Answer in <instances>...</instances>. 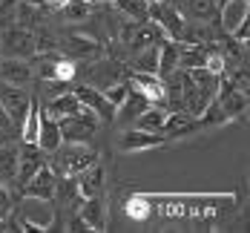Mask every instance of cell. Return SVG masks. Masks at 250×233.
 <instances>
[{
	"instance_id": "obj_17",
	"label": "cell",
	"mask_w": 250,
	"mask_h": 233,
	"mask_svg": "<svg viewBox=\"0 0 250 233\" xmlns=\"http://www.w3.org/2000/svg\"><path fill=\"white\" fill-rule=\"evenodd\" d=\"M75 109H81V101L75 98V92H58L52 95L46 104H41V112L49 115V118H63V115H72Z\"/></svg>"
},
{
	"instance_id": "obj_29",
	"label": "cell",
	"mask_w": 250,
	"mask_h": 233,
	"mask_svg": "<svg viewBox=\"0 0 250 233\" xmlns=\"http://www.w3.org/2000/svg\"><path fill=\"white\" fill-rule=\"evenodd\" d=\"M216 3H219V6H222V3H227V0H216Z\"/></svg>"
},
{
	"instance_id": "obj_25",
	"label": "cell",
	"mask_w": 250,
	"mask_h": 233,
	"mask_svg": "<svg viewBox=\"0 0 250 233\" xmlns=\"http://www.w3.org/2000/svg\"><path fill=\"white\" fill-rule=\"evenodd\" d=\"M230 38H233V41H239V43H245V46H248V41H250V18H245V21H242V23L236 26V29H233V32H230Z\"/></svg>"
},
{
	"instance_id": "obj_3",
	"label": "cell",
	"mask_w": 250,
	"mask_h": 233,
	"mask_svg": "<svg viewBox=\"0 0 250 233\" xmlns=\"http://www.w3.org/2000/svg\"><path fill=\"white\" fill-rule=\"evenodd\" d=\"M58 52L63 55V58H69V61H95L101 55H106L104 52V43L95 41L92 35H83V32H63V35H58Z\"/></svg>"
},
{
	"instance_id": "obj_21",
	"label": "cell",
	"mask_w": 250,
	"mask_h": 233,
	"mask_svg": "<svg viewBox=\"0 0 250 233\" xmlns=\"http://www.w3.org/2000/svg\"><path fill=\"white\" fill-rule=\"evenodd\" d=\"M112 3H115V12L124 15L126 21H135V23L150 21V0H112Z\"/></svg>"
},
{
	"instance_id": "obj_15",
	"label": "cell",
	"mask_w": 250,
	"mask_h": 233,
	"mask_svg": "<svg viewBox=\"0 0 250 233\" xmlns=\"http://www.w3.org/2000/svg\"><path fill=\"white\" fill-rule=\"evenodd\" d=\"M78 213L86 219L89 231H106V199H104V196H89V199H81Z\"/></svg>"
},
{
	"instance_id": "obj_1",
	"label": "cell",
	"mask_w": 250,
	"mask_h": 233,
	"mask_svg": "<svg viewBox=\"0 0 250 233\" xmlns=\"http://www.w3.org/2000/svg\"><path fill=\"white\" fill-rule=\"evenodd\" d=\"M49 155V167L55 176H78L83 167L98 161V150L89 141H61V147Z\"/></svg>"
},
{
	"instance_id": "obj_11",
	"label": "cell",
	"mask_w": 250,
	"mask_h": 233,
	"mask_svg": "<svg viewBox=\"0 0 250 233\" xmlns=\"http://www.w3.org/2000/svg\"><path fill=\"white\" fill-rule=\"evenodd\" d=\"M167 138L161 135V132H147V129H135L129 127L121 132V138H118V150L121 153H141V150H155V147H161Z\"/></svg>"
},
{
	"instance_id": "obj_7",
	"label": "cell",
	"mask_w": 250,
	"mask_h": 233,
	"mask_svg": "<svg viewBox=\"0 0 250 233\" xmlns=\"http://www.w3.org/2000/svg\"><path fill=\"white\" fill-rule=\"evenodd\" d=\"M55 184H58V176L52 173L49 164H43V167H38L35 173H32V179L23 181L18 190H15V196L18 199H38V202H49L55 199Z\"/></svg>"
},
{
	"instance_id": "obj_6",
	"label": "cell",
	"mask_w": 250,
	"mask_h": 233,
	"mask_svg": "<svg viewBox=\"0 0 250 233\" xmlns=\"http://www.w3.org/2000/svg\"><path fill=\"white\" fill-rule=\"evenodd\" d=\"M29 104H32V89H23V86L0 81V106H3V112L9 115V121L18 129H21L26 112H29Z\"/></svg>"
},
{
	"instance_id": "obj_4",
	"label": "cell",
	"mask_w": 250,
	"mask_h": 233,
	"mask_svg": "<svg viewBox=\"0 0 250 233\" xmlns=\"http://www.w3.org/2000/svg\"><path fill=\"white\" fill-rule=\"evenodd\" d=\"M0 58H23L32 61L35 58V32L21 23H9L0 32Z\"/></svg>"
},
{
	"instance_id": "obj_8",
	"label": "cell",
	"mask_w": 250,
	"mask_h": 233,
	"mask_svg": "<svg viewBox=\"0 0 250 233\" xmlns=\"http://www.w3.org/2000/svg\"><path fill=\"white\" fill-rule=\"evenodd\" d=\"M150 21L161 32L164 38L170 41H181V32H184V18H181V9L175 3H150Z\"/></svg>"
},
{
	"instance_id": "obj_24",
	"label": "cell",
	"mask_w": 250,
	"mask_h": 233,
	"mask_svg": "<svg viewBox=\"0 0 250 233\" xmlns=\"http://www.w3.org/2000/svg\"><path fill=\"white\" fill-rule=\"evenodd\" d=\"M101 92H104V98L112 104V106H118L126 98V92H129V81H118V84H112V86H106Z\"/></svg>"
},
{
	"instance_id": "obj_20",
	"label": "cell",
	"mask_w": 250,
	"mask_h": 233,
	"mask_svg": "<svg viewBox=\"0 0 250 233\" xmlns=\"http://www.w3.org/2000/svg\"><path fill=\"white\" fill-rule=\"evenodd\" d=\"M155 72L164 78L170 75L173 69H178V41H170V38H164L161 43H158V58H155Z\"/></svg>"
},
{
	"instance_id": "obj_12",
	"label": "cell",
	"mask_w": 250,
	"mask_h": 233,
	"mask_svg": "<svg viewBox=\"0 0 250 233\" xmlns=\"http://www.w3.org/2000/svg\"><path fill=\"white\" fill-rule=\"evenodd\" d=\"M75 184H78V196H83V199L104 196V190H106V167L101 161H92L89 167H83L75 176Z\"/></svg>"
},
{
	"instance_id": "obj_28",
	"label": "cell",
	"mask_w": 250,
	"mask_h": 233,
	"mask_svg": "<svg viewBox=\"0 0 250 233\" xmlns=\"http://www.w3.org/2000/svg\"><path fill=\"white\" fill-rule=\"evenodd\" d=\"M26 3H35V6H43V0H26Z\"/></svg>"
},
{
	"instance_id": "obj_18",
	"label": "cell",
	"mask_w": 250,
	"mask_h": 233,
	"mask_svg": "<svg viewBox=\"0 0 250 233\" xmlns=\"http://www.w3.org/2000/svg\"><path fill=\"white\" fill-rule=\"evenodd\" d=\"M164 121H167V106L164 104H150L147 109H141L132 121L135 129H147V132H161L164 129Z\"/></svg>"
},
{
	"instance_id": "obj_26",
	"label": "cell",
	"mask_w": 250,
	"mask_h": 233,
	"mask_svg": "<svg viewBox=\"0 0 250 233\" xmlns=\"http://www.w3.org/2000/svg\"><path fill=\"white\" fill-rule=\"evenodd\" d=\"M12 135H18V127L9 121V115H6L3 106H0V141H6V138H12Z\"/></svg>"
},
{
	"instance_id": "obj_19",
	"label": "cell",
	"mask_w": 250,
	"mask_h": 233,
	"mask_svg": "<svg viewBox=\"0 0 250 233\" xmlns=\"http://www.w3.org/2000/svg\"><path fill=\"white\" fill-rule=\"evenodd\" d=\"M61 141H63V138H61L58 121L41 112V124H38V147L49 155L52 150H58V147H61Z\"/></svg>"
},
{
	"instance_id": "obj_13",
	"label": "cell",
	"mask_w": 250,
	"mask_h": 233,
	"mask_svg": "<svg viewBox=\"0 0 250 233\" xmlns=\"http://www.w3.org/2000/svg\"><path fill=\"white\" fill-rule=\"evenodd\" d=\"M126 81H129L132 89H138L150 104H164V78L158 75V72H135V69H129Z\"/></svg>"
},
{
	"instance_id": "obj_9",
	"label": "cell",
	"mask_w": 250,
	"mask_h": 233,
	"mask_svg": "<svg viewBox=\"0 0 250 233\" xmlns=\"http://www.w3.org/2000/svg\"><path fill=\"white\" fill-rule=\"evenodd\" d=\"M72 92H75V98L81 101V106H86V109H92V112L98 115L101 124H115V121H112V118H115V106L104 98L101 89H95V86L78 81L75 86H72Z\"/></svg>"
},
{
	"instance_id": "obj_23",
	"label": "cell",
	"mask_w": 250,
	"mask_h": 233,
	"mask_svg": "<svg viewBox=\"0 0 250 233\" xmlns=\"http://www.w3.org/2000/svg\"><path fill=\"white\" fill-rule=\"evenodd\" d=\"M124 213L132 219V222H147V219H150V196H144V193L126 196Z\"/></svg>"
},
{
	"instance_id": "obj_14",
	"label": "cell",
	"mask_w": 250,
	"mask_h": 233,
	"mask_svg": "<svg viewBox=\"0 0 250 233\" xmlns=\"http://www.w3.org/2000/svg\"><path fill=\"white\" fill-rule=\"evenodd\" d=\"M0 81L29 89L35 84V69L23 58H0Z\"/></svg>"
},
{
	"instance_id": "obj_10",
	"label": "cell",
	"mask_w": 250,
	"mask_h": 233,
	"mask_svg": "<svg viewBox=\"0 0 250 233\" xmlns=\"http://www.w3.org/2000/svg\"><path fill=\"white\" fill-rule=\"evenodd\" d=\"M201 132V121L199 115L187 112V109H175V112H167V121H164V129L161 135L170 141V138H187V135H196Z\"/></svg>"
},
{
	"instance_id": "obj_16",
	"label": "cell",
	"mask_w": 250,
	"mask_h": 233,
	"mask_svg": "<svg viewBox=\"0 0 250 233\" xmlns=\"http://www.w3.org/2000/svg\"><path fill=\"white\" fill-rule=\"evenodd\" d=\"M147 106H150V101H147L138 89H132V86H129L126 98L115 106V118H112V121H118V124H124V127H132L135 115H138L141 109H147Z\"/></svg>"
},
{
	"instance_id": "obj_22",
	"label": "cell",
	"mask_w": 250,
	"mask_h": 233,
	"mask_svg": "<svg viewBox=\"0 0 250 233\" xmlns=\"http://www.w3.org/2000/svg\"><path fill=\"white\" fill-rule=\"evenodd\" d=\"M216 15H219L216 0H187L184 6V18L190 21H216Z\"/></svg>"
},
{
	"instance_id": "obj_5",
	"label": "cell",
	"mask_w": 250,
	"mask_h": 233,
	"mask_svg": "<svg viewBox=\"0 0 250 233\" xmlns=\"http://www.w3.org/2000/svg\"><path fill=\"white\" fill-rule=\"evenodd\" d=\"M98 127H101V118L92 109H86V106L75 109L72 115L58 118V129H61V138L63 141H89Z\"/></svg>"
},
{
	"instance_id": "obj_27",
	"label": "cell",
	"mask_w": 250,
	"mask_h": 233,
	"mask_svg": "<svg viewBox=\"0 0 250 233\" xmlns=\"http://www.w3.org/2000/svg\"><path fill=\"white\" fill-rule=\"evenodd\" d=\"M63 3H66V0H43V6H46L49 12H58V9H61Z\"/></svg>"
},
{
	"instance_id": "obj_2",
	"label": "cell",
	"mask_w": 250,
	"mask_h": 233,
	"mask_svg": "<svg viewBox=\"0 0 250 233\" xmlns=\"http://www.w3.org/2000/svg\"><path fill=\"white\" fill-rule=\"evenodd\" d=\"M83 64H86V66L78 69L75 81L89 84V86H95V89H106V86H112V84H118V81H126V75H129V69H126L124 61L109 58V55H101L95 61H83Z\"/></svg>"
}]
</instances>
